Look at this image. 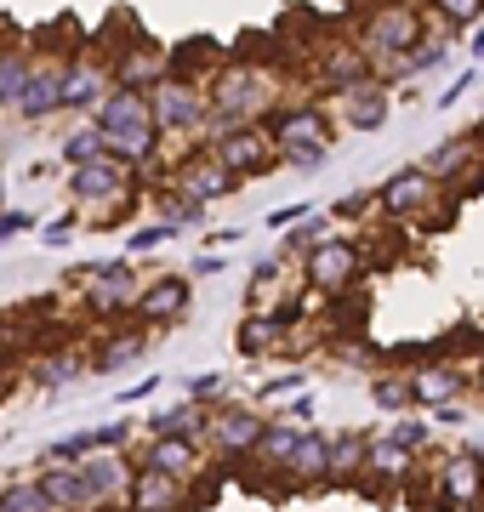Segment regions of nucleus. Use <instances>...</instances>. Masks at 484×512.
<instances>
[{
    "label": "nucleus",
    "mask_w": 484,
    "mask_h": 512,
    "mask_svg": "<svg viewBox=\"0 0 484 512\" xmlns=\"http://www.w3.org/2000/svg\"><path fill=\"white\" fill-rule=\"evenodd\" d=\"M188 302H194V279H188V274H160V279L143 285L131 319H137L143 330H166V325H177V319L188 313Z\"/></svg>",
    "instance_id": "obj_14"
},
{
    "label": "nucleus",
    "mask_w": 484,
    "mask_h": 512,
    "mask_svg": "<svg viewBox=\"0 0 484 512\" xmlns=\"http://www.w3.org/2000/svg\"><path fill=\"white\" fill-rule=\"evenodd\" d=\"M319 80H325V92L348 97L354 86L371 80V63H365V52H359L354 40H331V46L319 52Z\"/></svg>",
    "instance_id": "obj_21"
},
{
    "label": "nucleus",
    "mask_w": 484,
    "mask_h": 512,
    "mask_svg": "<svg viewBox=\"0 0 484 512\" xmlns=\"http://www.w3.org/2000/svg\"><path fill=\"white\" fill-rule=\"evenodd\" d=\"M80 473H86V484H92L97 507H126L131 501V478H137V467H126L120 450H97V456H86L80 461Z\"/></svg>",
    "instance_id": "obj_18"
},
{
    "label": "nucleus",
    "mask_w": 484,
    "mask_h": 512,
    "mask_svg": "<svg viewBox=\"0 0 484 512\" xmlns=\"http://www.w3.org/2000/svg\"><path fill=\"white\" fill-rule=\"evenodd\" d=\"M223 268H228V256L205 251V256H194V268H188V279H211V274H223Z\"/></svg>",
    "instance_id": "obj_51"
},
{
    "label": "nucleus",
    "mask_w": 484,
    "mask_h": 512,
    "mask_svg": "<svg viewBox=\"0 0 484 512\" xmlns=\"http://www.w3.org/2000/svg\"><path fill=\"white\" fill-rule=\"evenodd\" d=\"M280 103V86H274V74L257 69V63H228V69L211 74V109L223 114H240V120H268Z\"/></svg>",
    "instance_id": "obj_3"
},
{
    "label": "nucleus",
    "mask_w": 484,
    "mask_h": 512,
    "mask_svg": "<svg viewBox=\"0 0 484 512\" xmlns=\"http://www.w3.org/2000/svg\"><path fill=\"white\" fill-rule=\"evenodd\" d=\"M433 29H439V23H433L428 6H410V0H382V6H371V12L359 18V52H365V63H371V69H388L393 57L416 52V46H422Z\"/></svg>",
    "instance_id": "obj_1"
},
{
    "label": "nucleus",
    "mask_w": 484,
    "mask_h": 512,
    "mask_svg": "<svg viewBox=\"0 0 484 512\" xmlns=\"http://www.w3.org/2000/svg\"><path fill=\"white\" fill-rule=\"evenodd\" d=\"M0 211H6V165H0Z\"/></svg>",
    "instance_id": "obj_57"
},
{
    "label": "nucleus",
    "mask_w": 484,
    "mask_h": 512,
    "mask_svg": "<svg viewBox=\"0 0 484 512\" xmlns=\"http://www.w3.org/2000/svg\"><path fill=\"white\" fill-rule=\"evenodd\" d=\"M0 507L6 512H57V501L46 495L40 478H12V484L0 490Z\"/></svg>",
    "instance_id": "obj_36"
},
{
    "label": "nucleus",
    "mask_w": 484,
    "mask_h": 512,
    "mask_svg": "<svg viewBox=\"0 0 484 512\" xmlns=\"http://www.w3.org/2000/svg\"><path fill=\"white\" fill-rule=\"evenodd\" d=\"M166 80H171V52H160L154 40L131 35V46H120V52H114V86L154 97Z\"/></svg>",
    "instance_id": "obj_9"
},
{
    "label": "nucleus",
    "mask_w": 484,
    "mask_h": 512,
    "mask_svg": "<svg viewBox=\"0 0 484 512\" xmlns=\"http://www.w3.org/2000/svg\"><path fill=\"white\" fill-rule=\"evenodd\" d=\"M371 200H376V194H342V200L331 205V217H336V222H348V217H359V211H365Z\"/></svg>",
    "instance_id": "obj_50"
},
{
    "label": "nucleus",
    "mask_w": 484,
    "mask_h": 512,
    "mask_svg": "<svg viewBox=\"0 0 484 512\" xmlns=\"http://www.w3.org/2000/svg\"><path fill=\"white\" fill-rule=\"evenodd\" d=\"M479 387H484V370H479Z\"/></svg>",
    "instance_id": "obj_58"
},
{
    "label": "nucleus",
    "mask_w": 484,
    "mask_h": 512,
    "mask_svg": "<svg viewBox=\"0 0 484 512\" xmlns=\"http://www.w3.org/2000/svg\"><path fill=\"white\" fill-rule=\"evenodd\" d=\"M86 456H97V439H92V427H86V433H69V439H57L52 450H46V461H69V467H80Z\"/></svg>",
    "instance_id": "obj_41"
},
{
    "label": "nucleus",
    "mask_w": 484,
    "mask_h": 512,
    "mask_svg": "<svg viewBox=\"0 0 484 512\" xmlns=\"http://www.w3.org/2000/svg\"><path fill=\"white\" fill-rule=\"evenodd\" d=\"M97 450H126L131 444V421H103V427H92Z\"/></svg>",
    "instance_id": "obj_45"
},
{
    "label": "nucleus",
    "mask_w": 484,
    "mask_h": 512,
    "mask_svg": "<svg viewBox=\"0 0 484 512\" xmlns=\"http://www.w3.org/2000/svg\"><path fill=\"white\" fill-rule=\"evenodd\" d=\"M160 222H166L171 234H188V228L205 222V205L188 200V194H166V200H160Z\"/></svg>",
    "instance_id": "obj_40"
},
{
    "label": "nucleus",
    "mask_w": 484,
    "mask_h": 512,
    "mask_svg": "<svg viewBox=\"0 0 484 512\" xmlns=\"http://www.w3.org/2000/svg\"><path fill=\"white\" fill-rule=\"evenodd\" d=\"M154 433H171V439L205 444V433H211V404H194V399L171 404V410H160V416H154Z\"/></svg>",
    "instance_id": "obj_28"
},
{
    "label": "nucleus",
    "mask_w": 484,
    "mask_h": 512,
    "mask_svg": "<svg viewBox=\"0 0 484 512\" xmlns=\"http://www.w3.org/2000/svg\"><path fill=\"white\" fill-rule=\"evenodd\" d=\"M473 80H479V69H467V74H456V80H450V86H445V97H439V109H450V103H462V97L473 92Z\"/></svg>",
    "instance_id": "obj_49"
},
{
    "label": "nucleus",
    "mask_w": 484,
    "mask_h": 512,
    "mask_svg": "<svg viewBox=\"0 0 484 512\" xmlns=\"http://www.w3.org/2000/svg\"><path fill=\"white\" fill-rule=\"evenodd\" d=\"M200 456H205V444L154 433V439L137 450V467H154V473H171V478H194L200 473Z\"/></svg>",
    "instance_id": "obj_22"
},
{
    "label": "nucleus",
    "mask_w": 484,
    "mask_h": 512,
    "mask_svg": "<svg viewBox=\"0 0 484 512\" xmlns=\"http://www.w3.org/2000/svg\"><path fill=\"white\" fill-rule=\"evenodd\" d=\"M126 507H131V512H183V507H188V478L154 473V467H137Z\"/></svg>",
    "instance_id": "obj_20"
},
{
    "label": "nucleus",
    "mask_w": 484,
    "mask_h": 512,
    "mask_svg": "<svg viewBox=\"0 0 484 512\" xmlns=\"http://www.w3.org/2000/svg\"><path fill=\"white\" fill-rule=\"evenodd\" d=\"M308 416H314V399H297L291 410H285V421H308Z\"/></svg>",
    "instance_id": "obj_56"
},
{
    "label": "nucleus",
    "mask_w": 484,
    "mask_h": 512,
    "mask_svg": "<svg viewBox=\"0 0 484 512\" xmlns=\"http://www.w3.org/2000/svg\"><path fill=\"white\" fill-rule=\"evenodd\" d=\"M154 387H160V382H154V376H143L137 387H126V393H120V404H137V399H149Z\"/></svg>",
    "instance_id": "obj_54"
},
{
    "label": "nucleus",
    "mask_w": 484,
    "mask_h": 512,
    "mask_svg": "<svg viewBox=\"0 0 484 512\" xmlns=\"http://www.w3.org/2000/svg\"><path fill=\"white\" fill-rule=\"evenodd\" d=\"M143 359H149V330H126V336H109L103 342L92 370H120V365H143Z\"/></svg>",
    "instance_id": "obj_35"
},
{
    "label": "nucleus",
    "mask_w": 484,
    "mask_h": 512,
    "mask_svg": "<svg viewBox=\"0 0 484 512\" xmlns=\"http://www.w3.org/2000/svg\"><path fill=\"white\" fill-rule=\"evenodd\" d=\"M63 74H69V57H57V52H35V69H29V86H23L18 120L40 126V120L63 114Z\"/></svg>",
    "instance_id": "obj_10"
},
{
    "label": "nucleus",
    "mask_w": 484,
    "mask_h": 512,
    "mask_svg": "<svg viewBox=\"0 0 484 512\" xmlns=\"http://www.w3.org/2000/svg\"><path fill=\"white\" fill-rule=\"evenodd\" d=\"M211 154H217L228 171H240V177H268V171L280 165V148H274V131H268V126L228 131L223 143H211Z\"/></svg>",
    "instance_id": "obj_13"
},
{
    "label": "nucleus",
    "mask_w": 484,
    "mask_h": 512,
    "mask_svg": "<svg viewBox=\"0 0 484 512\" xmlns=\"http://www.w3.org/2000/svg\"><path fill=\"white\" fill-rule=\"evenodd\" d=\"M131 171H137V165L114 160V154H103V160H92V165H75V171H69V200L75 205H120L126 188H131Z\"/></svg>",
    "instance_id": "obj_11"
},
{
    "label": "nucleus",
    "mask_w": 484,
    "mask_h": 512,
    "mask_svg": "<svg viewBox=\"0 0 484 512\" xmlns=\"http://www.w3.org/2000/svg\"><path fill=\"white\" fill-rule=\"evenodd\" d=\"M149 103H154V120H160L166 137H200L205 120H211V86H200V80H177L171 74Z\"/></svg>",
    "instance_id": "obj_5"
},
{
    "label": "nucleus",
    "mask_w": 484,
    "mask_h": 512,
    "mask_svg": "<svg viewBox=\"0 0 484 512\" xmlns=\"http://www.w3.org/2000/svg\"><path fill=\"white\" fill-rule=\"evenodd\" d=\"M422 6L445 23L450 40H462V29H473V23L484 18V0H422Z\"/></svg>",
    "instance_id": "obj_37"
},
{
    "label": "nucleus",
    "mask_w": 484,
    "mask_h": 512,
    "mask_svg": "<svg viewBox=\"0 0 484 512\" xmlns=\"http://www.w3.org/2000/svg\"><path fill=\"white\" fill-rule=\"evenodd\" d=\"M114 97V57H69L63 74V114L97 120V109Z\"/></svg>",
    "instance_id": "obj_6"
},
{
    "label": "nucleus",
    "mask_w": 484,
    "mask_h": 512,
    "mask_svg": "<svg viewBox=\"0 0 484 512\" xmlns=\"http://www.w3.org/2000/svg\"><path fill=\"white\" fill-rule=\"evenodd\" d=\"M388 439H399L405 450H422V444H428V427H422L416 416H393L388 421Z\"/></svg>",
    "instance_id": "obj_44"
},
{
    "label": "nucleus",
    "mask_w": 484,
    "mask_h": 512,
    "mask_svg": "<svg viewBox=\"0 0 484 512\" xmlns=\"http://www.w3.org/2000/svg\"><path fill=\"white\" fill-rule=\"evenodd\" d=\"M40 234H46V245H63V239L75 234V217H57V222H46Z\"/></svg>",
    "instance_id": "obj_52"
},
{
    "label": "nucleus",
    "mask_w": 484,
    "mask_h": 512,
    "mask_svg": "<svg viewBox=\"0 0 484 512\" xmlns=\"http://www.w3.org/2000/svg\"><path fill=\"white\" fill-rule=\"evenodd\" d=\"M376 205H382L393 222H399V217L410 222V217H422V211L439 205V183H433L422 165H405V171H393L388 183L376 188Z\"/></svg>",
    "instance_id": "obj_16"
},
{
    "label": "nucleus",
    "mask_w": 484,
    "mask_h": 512,
    "mask_svg": "<svg viewBox=\"0 0 484 512\" xmlns=\"http://www.w3.org/2000/svg\"><path fill=\"white\" fill-rule=\"evenodd\" d=\"M410 456H416V450H405L399 439H388V433H371V461H365V473L399 484V478L410 473Z\"/></svg>",
    "instance_id": "obj_33"
},
{
    "label": "nucleus",
    "mask_w": 484,
    "mask_h": 512,
    "mask_svg": "<svg viewBox=\"0 0 484 512\" xmlns=\"http://www.w3.org/2000/svg\"><path fill=\"white\" fill-rule=\"evenodd\" d=\"M371 399H376V410H388V416H410L416 387H410V376H376V382H371Z\"/></svg>",
    "instance_id": "obj_38"
},
{
    "label": "nucleus",
    "mask_w": 484,
    "mask_h": 512,
    "mask_svg": "<svg viewBox=\"0 0 484 512\" xmlns=\"http://www.w3.org/2000/svg\"><path fill=\"white\" fill-rule=\"evenodd\" d=\"M433 421H439V427H462V421H467L462 399H456V404H439V410H433Z\"/></svg>",
    "instance_id": "obj_53"
},
{
    "label": "nucleus",
    "mask_w": 484,
    "mask_h": 512,
    "mask_svg": "<svg viewBox=\"0 0 484 512\" xmlns=\"http://www.w3.org/2000/svg\"><path fill=\"white\" fill-rule=\"evenodd\" d=\"M29 228H35V211H18V205L0 211V239H18V234H29Z\"/></svg>",
    "instance_id": "obj_47"
},
{
    "label": "nucleus",
    "mask_w": 484,
    "mask_h": 512,
    "mask_svg": "<svg viewBox=\"0 0 484 512\" xmlns=\"http://www.w3.org/2000/svg\"><path fill=\"white\" fill-rule=\"evenodd\" d=\"M92 370V359H80V348H63V353H52V359H40L29 376H35V387H46V393H57V387H69V382H80Z\"/></svg>",
    "instance_id": "obj_32"
},
{
    "label": "nucleus",
    "mask_w": 484,
    "mask_h": 512,
    "mask_svg": "<svg viewBox=\"0 0 484 512\" xmlns=\"http://www.w3.org/2000/svg\"><path fill=\"white\" fill-rule=\"evenodd\" d=\"M166 239H171V228H166V222H154V228H137V234L126 239V251L143 256V251H154V245H166Z\"/></svg>",
    "instance_id": "obj_46"
},
{
    "label": "nucleus",
    "mask_w": 484,
    "mask_h": 512,
    "mask_svg": "<svg viewBox=\"0 0 484 512\" xmlns=\"http://www.w3.org/2000/svg\"><path fill=\"white\" fill-rule=\"evenodd\" d=\"M308 211H314V205H280V211H268V222H262V228H274V234H291V228L308 217Z\"/></svg>",
    "instance_id": "obj_48"
},
{
    "label": "nucleus",
    "mask_w": 484,
    "mask_h": 512,
    "mask_svg": "<svg viewBox=\"0 0 484 512\" xmlns=\"http://www.w3.org/2000/svg\"><path fill=\"white\" fill-rule=\"evenodd\" d=\"M285 473L302 478V484H325V478H331V433H314V427H308Z\"/></svg>",
    "instance_id": "obj_29"
},
{
    "label": "nucleus",
    "mask_w": 484,
    "mask_h": 512,
    "mask_svg": "<svg viewBox=\"0 0 484 512\" xmlns=\"http://www.w3.org/2000/svg\"><path fill=\"white\" fill-rule=\"evenodd\" d=\"M410 387H416V404L439 410V404H456V393H462V370L456 365H422V370H410Z\"/></svg>",
    "instance_id": "obj_27"
},
{
    "label": "nucleus",
    "mask_w": 484,
    "mask_h": 512,
    "mask_svg": "<svg viewBox=\"0 0 484 512\" xmlns=\"http://www.w3.org/2000/svg\"><path fill=\"white\" fill-rule=\"evenodd\" d=\"M325 160H331V148H285L280 154V165H291V171H302V177L325 171Z\"/></svg>",
    "instance_id": "obj_43"
},
{
    "label": "nucleus",
    "mask_w": 484,
    "mask_h": 512,
    "mask_svg": "<svg viewBox=\"0 0 484 512\" xmlns=\"http://www.w3.org/2000/svg\"><path fill=\"white\" fill-rule=\"evenodd\" d=\"M359 268H365V251H359L354 239H325V245H314V251L302 256V279L314 285L319 296H336V291H348L359 279Z\"/></svg>",
    "instance_id": "obj_8"
},
{
    "label": "nucleus",
    "mask_w": 484,
    "mask_h": 512,
    "mask_svg": "<svg viewBox=\"0 0 484 512\" xmlns=\"http://www.w3.org/2000/svg\"><path fill=\"white\" fill-rule=\"evenodd\" d=\"M331 222H336L331 211H308V217L291 228V251H285V256H308L314 245H325V239H331Z\"/></svg>",
    "instance_id": "obj_39"
},
{
    "label": "nucleus",
    "mask_w": 484,
    "mask_h": 512,
    "mask_svg": "<svg viewBox=\"0 0 484 512\" xmlns=\"http://www.w3.org/2000/svg\"><path fill=\"white\" fill-rule=\"evenodd\" d=\"M268 131H274V148H336V126L319 103H297V109H274L268 114Z\"/></svg>",
    "instance_id": "obj_12"
},
{
    "label": "nucleus",
    "mask_w": 484,
    "mask_h": 512,
    "mask_svg": "<svg viewBox=\"0 0 484 512\" xmlns=\"http://www.w3.org/2000/svg\"><path fill=\"white\" fill-rule=\"evenodd\" d=\"M479 495H484V450H450L439 461V501L450 512H467L479 507Z\"/></svg>",
    "instance_id": "obj_17"
},
{
    "label": "nucleus",
    "mask_w": 484,
    "mask_h": 512,
    "mask_svg": "<svg viewBox=\"0 0 484 512\" xmlns=\"http://www.w3.org/2000/svg\"><path fill=\"white\" fill-rule=\"evenodd\" d=\"M371 461V433H331V484H354Z\"/></svg>",
    "instance_id": "obj_30"
},
{
    "label": "nucleus",
    "mask_w": 484,
    "mask_h": 512,
    "mask_svg": "<svg viewBox=\"0 0 484 512\" xmlns=\"http://www.w3.org/2000/svg\"><path fill=\"white\" fill-rule=\"evenodd\" d=\"M240 353L245 359H262V353H280L285 348V319L280 313H245L240 319Z\"/></svg>",
    "instance_id": "obj_26"
},
{
    "label": "nucleus",
    "mask_w": 484,
    "mask_h": 512,
    "mask_svg": "<svg viewBox=\"0 0 484 512\" xmlns=\"http://www.w3.org/2000/svg\"><path fill=\"white\" fill-rule=\"evenodd\" d=\"M137 296H143V279L131 268V256L86 268V313L92 319H126V313H137Z\"/></svg>",
    "instance_id": "obj_4"
},
{
    "label": "nucleus",
    "mask_w": 484,
    "mask_h": 512,
    "mask_svg": "<svg viewBox=\"0 0 484 512\" xmlns=\"http://www.w3.org/2000/svg\"><path fill=\"white\" fill-rule=\"evenodd\" d=\"M188 399H194V404H211V410H217V404H228V376H223V370L194 376V382H188Z\"/></svg>",
    "instance_id": "obj_42"
},
{
    "label": "nucleus",
    "mask_w": 484,
    "mask_h": 512,
    "mask_svg": "<svg viewBox=\"0 0 484 512\" xmlns=\"http://www.w3.org/2000/svg\"><path fill=\"white\" fill-rule=\"evenodd\" d=\"M479 131H462V137H450V143H439L428 154V160H422V171H428L433 183H456V177H462L467 165H484V154H479Z\"/></svg>",
    "instance_id": "obj_24"
},
{
    "label": "nucleus",
    "mask_w": 484,
    "mask_h": 512,
    "mask_svg": "<svg viewBox=\"0 0 484 512\" xmlns=\"http://www.w3.org/2000/svg\"><path fill=\"white\" fill-rule=\"evenodd\" d=\"M35 478L46 484V495L57 501V512H97L92 484H86V473H80V467H69V461H46Z\"/></svg>",
    "instance_id": "obj_23"
},
{
    "label": "nucleus",
    "mask_w": 484,
    "mask_h": 512,
    "mask_svg": "<svg viewBox=\"0 0 484 512\" xmlns=\"http://www.w3.org/2000/svg\"><path fill=\"white\" fill-rule=\"evenodd\" d=\"M302 421H268V433H262V444H257V461L262 467H291V456H297V444H302Z\"/></svg>",
    "instance_id": "obj_31"
},
{
    "label": "nucleus",
    "mask_w": 484,
    "mask_h": 512,
    "mask_svg": "<svg viewBox=\"0 0 484 512\" xmlns=\"http://www.w3.org/2000/svg\"><path fill=\"white\" fill-rule=\"evenodd\" d=\"M388 109H393V92H388V80H365V86H354L348 97H336V114H342V126H354V131H382L388 126Z\"/></svg>",
    "instance_id": "obj_19"
},
{
    "label": "nucleus",
    "mask_w": 484,
    "mask_h": 512,
    "mask_svg": "<svg viewBox=\"0 0 484 512\" xmlns=\"http://www.w3.org/2000/svg\"><path fill=\"white\" fill-rule=\"evenodd\" d=\"M268 421L251 410V404H217L211 410V433H205V450L223 461H240V456H257Z\"/></svg>",
    "instance_id": "obj_7"
},
{
    "label": "nucleus",
    "mask_w": 484,
    "mask_h": 512,
    "mask_svg": "<svg viewBox=\"0 0 484 512\" xmlns=\"http://www.w3.org/2000/svg\"><path fill=\"white\" fill-rule=\"evenodd\" d=\"M0 512H6V507H0Z\"/></svg>",
    "instance_id": "obj_59"
},
{
    "label": "nucleus",
    "mask_w": 484,
    "mask_h": 512,
    "mask_svg": "<svg viewBox=\"0 0 484 512\" xmlns=\"http://www.w3.org/2000/svg\"><path fill=\"white\" fill-rule=\"evenodd\" d=\"M103 154H109V143H103V131H97V120H80V126L69 131V137H63V148H57V160L69 165V171H75V165L103 160Z\"/></svg>",
    "instance_id": "obj_34"
},
{
    "label": "nucleus",
    "mask_w": 484,
    "mask_h": 512,
    "mask_svg": "<svg viewBox=\"0 0 484 512\" xmlns=\"http://www.w3.org/2000/svg\"><path fill=\"white\" fill-rule=\"evenodd\" d=\"M291 387H297V376H274V382L262 387V399H274V393H291Z\"/></svg>",
    "instance_id": "obj_55"
},
{
    "label": "nucleus",
    "mask_w": 484,
    "mask_h": 512,
    "mask_svg": "<svg viewBox=\"0 0 484 512\" xmlns=\"http://www.w3.org/2000/svg\"><path fill=\"white\" fill-rule=\"evenodd\" d=\"M29 69H35V52L23 40H0V114H18Z\"/></svg>",
    "instance_id": "obj_25"
},
{
    "label": "nucleus",
    "mask_w": 484,
    "mask_h": 512,
    "mask_svg": "<svg viewBox=\"0 0 484 512\" xmlns=\"http://www.w3.org/2000/svg\"><path fill=\"white\" fill-rule=\"evenodd\" d=\"M245 177L240 171H228L211 148L205 154H194V160H183L177 165V177H171V194H188V200H200V205H211V200H228L234 188H240Z\"/></svg>",
    "instance_id": "obj_15"
},
{
    "label": "nucleus",
    "mask_w": 484,
    "mask_h": 512,
    "mask_svg": "<svg viewBox=\"0 0 484 512\" xmlns=\"http://www.w3.org/2000/svg\"><path fill=\"white\" fill-rule=\"evenodd\" d=\"M97 131H103L114 160H126V165H154L160 137H166L160 120H154V103L143 92H126V86H114V97L97 109Z\"/></svg>",
    "instance_id": "obj_2"
}]
</instances>
